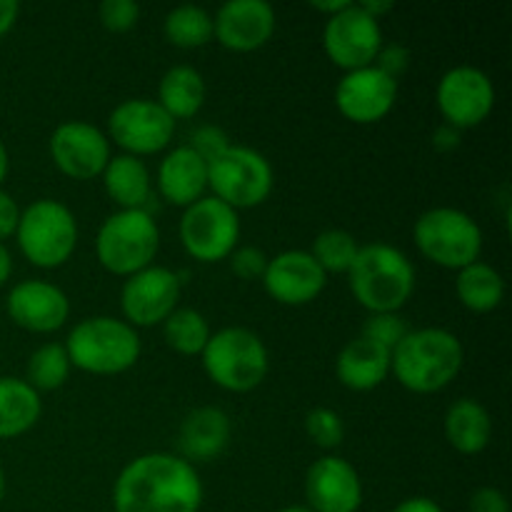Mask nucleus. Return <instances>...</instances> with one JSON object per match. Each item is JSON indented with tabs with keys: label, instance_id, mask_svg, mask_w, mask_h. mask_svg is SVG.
<instances>
[{
	"label": "nucleus",
	"instance_id": "a18cd8bd",
	"mask_svg": "<svg viewBox=\"0 0 512 512\" xmlns=\"http://www.w3.org/2000/svg\"><path fill=\"white\" fill-rule=\"evenodd\" d=\"M348 3L350 0H313V3H310V8L318 10V13H325L330 18V15L340 13V10H343Z\"/></svg>",
	"mask_w": 512,
	"mask_h": 512
},
{
	"label": "nucleus",
	"instance_id": "2f4dec72",
	"mask_svg": "<svg viewBox=\"0 0 512 512\" xmlns=\"http://www.w3.org/2000/svg\"><path fill=\"white\" fill-rule=\"evenodd\" d=\"M360 245L353 233L343 228H328L323 233L315 235L313 248L308 250L315 258V263L325 270V273H348L353 265L355 255H358Z\"/></svg>",
	"mask_w": 512,
	"mask_h": 512
},
{
	"label": "nucleus",
	"instance_id": "58836bf2",
	"mask_svg": "<svg viewBox=\"0 0 512 512\" xmlns=\"http://www.w3.org/2000/svg\"><path fill=\"white\" fill-rule=\"evenodd\" d=\"M468 512H510L508 495L493 485H483L470 495Z\"/></svg>",
	"mask_w": 512,
	"mask_h": 512
},
{
	"label": "nucleus",
	"instance_id": "cd10ccee",
	"mask_svg": "<svg viewBox=\"0 0 512 512\" xmlns=\"http://www.w3.org/2000/svg\"><path fill=\"white\" fill-rule=\"evenodd\" d=\"M455 295L470 313H493L505 300V278L490 263L475 260L455 273Z\"/></svg>",
	"mask_w": 512,
	"mask_h": 512
},
{
	"label": "nucleus",
	"instance_id": "ddd939ff",
	"mask_svg": "<svg viewBox=\"0 0 512 512\" xmlns=\"http://www.w3.org/2000/svg\"><path fill=\"white\" fill-rule=\"evenodd\" d=\"M183 280L175 270L165 265H148L130 278H125L120 288V310L125 323L138 328L163 325L170 313L180 308Z\"/></svg>",
	"mask_w": 512,
	"mask_h": 512
},
{
	"label": "nucleus",
	"instance_id": "49530a36",
	"mask_svg": "<svg viewBox=\"0 0 512 512\" xmlns=\"http://www.w3.org/2000/svg\"><path fill=\"white\" fill-rule=\"evenodd\" d=\"M13 273V258H10V250L5 248V243H0V288L10 280Z\"/></svg>",
	"mask_w": 512,
	"mask_h": 512
},
{
	"label": "nucleus",
	"instance_id": "a878e982",
	"mask_svg": "<svg viewBox=\"0 0 512 512\" xmlns=\"http://www.w3.org/2000/svg\"><path fill=\"white\" fill-rule=\"evenodd\" d=\"M205 78L193 65H173L163 73L158 85V103L173 120H190L203 110Z\"/></svg>",
	"mask_w": 512,
	"mask_h": 512
},
{
	"label": "nucleus",
	"instance_id": "aec40b11",
	"mask_svg": "<svg viewBox=\"0 0 512 512\" xmlns=\"http://www.w3.org/2000/svg\"><path fill=\"white\" fill-rule=\"evenodd\" d=\"M275 23L268 0H228L213 15V38L233 53H253L273 38Z\"/></svg>",
	"mask_w": 512,
	"mask_h": 512
},
{
	"label": "nucleus",
	"instance_id": "8fccbe9b",
	"mask_svg": "<svg viewBox=\"0 0 512 512\" xmlns=\"http://www.w3.org/2000/svg\"><path fill=\"white\" fill-rule=\"evenodd\" d=\"M3 498H5V473L3 468H0V505H3Z\"/></svg>",
	"mask_w": 512,
	"mask_h": 512
},
{
	"label": "nucleus",
	"instance_id": "f257e3e1",
	"mask_svg": "<svg viewBox=\"0 0 512 512\" xmlns=\"http://www.w3.org/2000/svg\"><path fill=\"white\" fill-rule=\"evenodd\" d=\"M203 498L195 465L173 453L138 455L113 483L115 512H200Z\"/></svg>",
	"mask_w": 512,
	"mask_h": 512
},
{
	"label": "nucleus",
	"instance_id": "f03ea898",
	"mask_svg": "<svg viewBox=\"0 0 512 512\" xmlns=\"http://www.w3.org/2000/svg\"><path fill=\"white\" fill-rule=\"evenodd\" d=\"M465 348L455 333L445 328L408 330L390 353V375L405 390L418 395L440 393L460 375Z\"/></svg>",
	"mask_w": 512,
	"mask_h": 512
},
{
	"label": "nucleus",
	"instance_id": "1a4fd4ad",
	"mask_svg": "<svg viewBox=\"0 0 512 512\" xmlns=\"http://www.w3.org/2000/svg\"><path fill=\"white\" fill-rule=\"evenodd\" d=\"M275 185L273 165L260 150L233 143L208 163V190L233 210L258 208L270 198Z\"/></svg>",
	"mask_w": 512,
	"mask_h": 512
},
{
	"label": "nucleus",
	"instance_id": "f8f14e48",
	"mask_svg": "<svg viewBox=\"0 0 512 512\" xmlns=\"http://www.w3.org/2000/svg\"><path fill=\"white\" fill-rule=\"evenodd\" d=\"M435 103L443 123L463 133L490 118L495 108V85L490 75L475 65H453L440 75Z\"/></svg>",
	"mask_w": 512,
	"mask_h": 512
},
{
	"label": "nucleus",
	"instance_id": "bb28decb",
	"mask_svg": "<svg viewBox=\"0 0 512 512\" xmlns=\"http://www.w3.org/2000/svg\"><path fill=\"white\" fill-rule=\"evenodd\" d=\"M43 413V400L25 378H0V440L20 438L35 428Z\"/></svg>",
	"mask_w": 512,
	"mask_h": 512
},
{
	"label": "nucleus",
	"instance_id": "72a5a7b5",
	"mask_svg": "<svg viewBox=\"0 0 512 512\" xmlns=\"http://www.w3.org/2000/svg\"><path fill=\"white\" fill-rule=\"evenodd\" d=\"M408 330V323H405L400 313H370L368 320L363 323L360 335L373 340V343L383 345V348H388L393 353L400 340L408 335Z\"/></svg>",
	"mask_w": 512,
	"mask_h": 512
},
{
	"label": "nucleus",
	"instance_id": "a19ab883",
	"mask_svg": "<svg viewBox=\"0 0 512 512\" xmlns=\"http://www.w3.org/2000/svg\"><path fill=\"white\" fill-rule=\"evenodd\" d=\"M393 512H445L435 503L433 498H425V495H413V498H405L403 503H398Z\"/></svg>",
	"mask_w": 512,
	"mask_h": 512
},
{
	"label": "nucleus",
	"instance_id": "9d476101",
	"mask_svg": "<svg viewBox=\"0 0 512 512\" xmlns=\"http://www.w3.org/2000/svg\"><path fill=\"white\" fill-rule=\"evenodd\" d=\"M180 243L198 263H220L240 243V213L213 195H203L180 215Z\"/></svg>",
	"mask_w": 512,
	"mask_h": 512
},
{
	"label": "nucleus",
	"instance_id": "20e7f679",
	"mask_svg": "<svg viewBox=\"0 0 512 512\" xmlns=\"http://www.w3.org/2000/svg\"><path fill=\"white\" fill-rule=\"evenodd\" d=\"M70 365L90 375H120L133 368L143 353L138 330L123 318L93 315L73 325L65 338Z\"/></svg>",
	"mask_w": 512,
	"mask_h": 512
},
{
	"label": "nucleus",
	"instance_id": "4c0bfd02",
	"mask_svg": "<svg viewBox=\"0 0 512 512\" xmlns=\"http://www.w3.org/2000/svg\"><path fill=\"white\" fill-rule=\"evenodd\" d=\"M373 65L375 68L383 70L385 75H390V78L398 80L400 75L408 70L410 50L400 43H383V48H380L378 58H375Z\"/></svg>",
	"mask_w": 512,
	"mask_h": 512
},
{
	"label": "nucleus",
	"instance_id": "09e8293b",
	"mask_svg": "<svg viewBox=\"0 0 512 512\" xmlns=\"http://www.w3.org/2000/svg\"><path fill=\"white\" fill-rule=\"evenodd\" d=\"M278 512H313V510H310L308 505H288V508H283Z\"/></svg>",
	"mask_w": 512,
	"mask_h": 512
},
{
	"label": "nucleus",
	"instance_id": "7ed1b4c3",
	"mask_svg": "<svg viewBox=\"0 0 512 512\" xmlns=\"http://www.w3.org/2000/svg\"><path fill=\"white\" fill-rule=\"evenodd\" d=\"M348 285L368 313H400L415 293V265L390 243L360 245Z\"/></svg>",
	"mask_w": 512,
	"mask_h": 512
},
{
	"label": "nucleus",
	"instance_id": "37998d69",
	"mask_svg": "<svg viewBox=\"0 0 512 512\" xmlns=\"http://www.w3.org/2000/svg\"><path fill=\"white\" fill-rule=\"evenodd\" d=\"M18 15H20L18 0H0V38L13 30V25L18 23Z\"/></svg>",
	"mask_w": 512,
	"mask_h": 512
},
{
	"label": "nucleus",
	"instance_id": "b1692460",
	"mask_svg": "<svg viewBox=\"0 0 512 512\" xmlns=\"http://www.w3.org/2000/svg\"><path fill=\"white\" fill-rule=\"evenodd\" d=\"M103 188L108 198L120 210H145L150 195H153V175L143 158L118 153L108 160L105 170L100 173Z\"/></svg>",
	"mask_w": 512,
	"mask_h": 512
},
{
	"label": "nucleus",
	"instance_id": "79ce46f5",
	"mask_svg": "<svg viewBox=\"0 0 512 512\" xmlns=\"http://www.w3.org/2000/svg\"><path fill=\"white\" fill-rule=\"evenodd\" d=\"M460 130L453 128V125H440L438 130L433 133V145L438 150H455L460 145Z\"/></svg>",
	"mask_w": 512,
	"mask_h": 512
},
{
	"label": "nucleus",
	"instance_id": "39448f33",
	"mask_svg": "<svg viewBox=\"0 0 512 512\" xmlns=\"http://www.w3.org/2000/svg\"><path fill=\"white\" fill-rule=\"evenodd\" d=\"M200 363L218 388L228 393H250L268 378L270 353L255 330L230 325L210 335Z\"/></svg>",
	"mask_w": 512,
	"mask_h": 512
},
{
	"label": "nucleus",
	"instance_id": "4be33fe9",
	"mask_svg": "<svg viewBox=\"0 0 512 512\" xmlns=\"http://www.w3.org/2000/svg\"><path fill=\"white\" fill-rule=\"evenodd\" d=\"M155 185L165 203L188 208L195 200L208 195V163L188 145H175L163 155L155 173Z\"/></svg>",
	"mask_w": 512,
	"mask_h": 512
},
{
	"label": "nucleus",
	"instance_id": "de8ad7c7",
	"mask_svg": "<svg viewBox=\"0 0 512 512\" xmlns=\"http://www.w3.org/2000/svg\"><path fill=\"white\" fill-rule=\"evenodd\" d=\"M8 170H10V155H8V148H5V143L0 140V185H3V180L8 178Z\"/></svg>",
	"mask_w": 512,
	"mask_h": 512
},
{
	"label": "nucleus",
	"instance_id": "4468645a",
	"mask_svg": "<svg viewBox=\"0 0 512 512\" xmlns=\"http://www.w3.org/2000/svg\"><path fill=\"white\" fill-rule=\"evenodd\" d=\"M383 43L380 20L365 13L358 3H348L340 13L325 18L323 50L343 73L373 65Z\"/></svg>",
	"mask_w": 512,
	"mask_h": 512
},
{
	"label": "nucleus",
	"instance_id": "c03bdc74",
	"mask_svg": "<svg viewBox=\"0 0 512 512\" xmlns=\"http://www.w3.org/2000/svg\"><path fill=\"white\" fill-rule=\"evenodd\" d=\"M358 5L365 10V13L373 15L375 20H380L385 13H390V10H393V3H390V0H363V3H358Z\"/></svg>",
	"mask_w": 512,
	"mask_h": 512
},
{
	"label": "nucleus",
	"instance_id": "dca6fc26",
	"mask_svg": "<svg viewBox=\"0 0 512 512\" xmlns=\"http://www.w3.org/2000/svg\"><path fill=\"white\" fill-rule=\"evenodd\" d=\"M335 108L355 125H373L388 118L398 100V80L375 65L348 70L335 85Z\"/></svg>",
	"mask_w": 512,
	"mask_h": 512
},
{
	"label": "nucleus",
	"instance_id": "a211bd4d",
	"mask_svg": "<svg viewBox=\"0 0 512 512\" xmlns=\"http://www.w3.org/2000/svg\"><path fill=\"white\" fill-rule=\"evenodd\" d=\"M263 288L275 303L300 308L318 298L328 285V273L315 263L308 250H283L268 260Z\"/></svg>",
	"mask_w": 512,
	"mask_h": 512
},
{
	"label": "nucleus",
	"instance_id": "473e14b6",
	"mask_svg": "<svg viewBox=\"0 0 512 512\" xmlns=\"http://www.w3.org/2000/svg\"><path fill=\"white\" fill-rule=\"evenodd\" d=\"M305 435L310 438V443L318 445L323 450H335L343 445L345 440V423L340 418V413H335L333 408H313L305 415Z\"/></svg>",
	"mask_w": 512,
	"mask_h": 512
},
{
	"label": "nucleus",
	"instance_id": "6e6552de",
	"mask_svg": "<svg viewBox=\"0 0 512 512\" xmlns=\"http://www.w3.org/2000/svg\"><path fill=\"white\" fill-rule=\"evenodd\" d=\"M158 250L160 228L148 210H118L100 223L95 235V258L118 278L153 265Z\"/></svg>",
	"mask_w": 512,
	"mask_h": 512
},
{
	"label": "nucleus",
	"instance_id": "9b49d317",
	"mask_svg": "<svg viewBox=\"0 0 512 512\" xmlns=\"http://www.w3.org/2000/svg\"><path fill=\"white\" fill-rule=\"evenodd\" d=\"M108 140L123 148V153L145 158L173 143L175 120L158 100L128 98L120 100L108 115Z\"/></svg>",
	"mask_w": 512,
	"mask_h": 512
},
{
	"label": "nucleus",
	"instance_id": "e433bc0d",
	"mask_svg": "<svg viewBox=\"0 0 512 512\" xmlns=\"http://www.w3.org/2000/svg\"><path fill=\"white\" fill-rule=\"evenodd\" d=\"M268 255L258 245H238L230 253L228 263L235 278L240 280H263L265 268H268Z\"/></svg>",
	"mask_w": 512,
	"mask_h": 512
},
{
	"label": "nucleus",
	"instance_id": "423d86ee",
	"mask_svg": "<svg viewBox=\"0 0 512 512\" xmlns=\"http://www.w3.org/2000/svg\"><path fill=\"white\" fill-rule=\"evenodd\" d=\"M78 218L65 203L53 198L33 200L20 210L15 240L30 265L43 270L60 268L78 248Z\"/></svg>",
	"mask_w": 512,
	"mask_h": 512
},
{
	"label": "nucleus",
	"instance_id": "c85d7f7f",
	"mask_svg": "<svg viewBox=\"0 0 512 512\" xmlns=\"http://www.w3.org/2000/svg\"><path fill=\"white\" fill-rule=\"evenodd\" d=\"M163 33L170 45L183 50L203 48L213 40V15L203 5L183 3L163 20Z\"/></svg>",
	"mask_w": 512,
	"mask_h": 512
},
{
	"label": "nucleus",
	"instance_id": "ea45409f",
	"mask_svg": "<svg viewBox=\"0 0 512 512\" xmlns=\"http://www.w3.org/2000/svg\"><path fill=\"white\" fill-rule=\"evenodd\" d=\"M20 220V205L15 203V198L10 193H5L0 188V243L8 238H13L15 230H18Z\"/></svg>",
	"mask_w": 512,
	"mask_h": 512
},
{
	"label": "nucleus",
	"instance_id": "c756f323",
	"mask_svg": "<svg viewBox=\"0 0 512 512\" xmlns=\"http://www.w3.org/2000/svg\"><path fill=\"white\" fill-rule=\"evenodd\" d=\"M210 335L213 330H210L208 318L195 308H178L163 323V338L168 348L178 355H188V358L203 353Z\"/></svg>",
	"mask_w": 512,
	"mask_h": 512
},
{
	"label": "nucleus",
	"instance_id": "c9c22d12",
	"mask_svg": "<svg viewBox=\"0 0 512 512\" xmlns=\"http://www.w3.org/2000/svg\"><path fill=\"white\" fill-rule=\"evenodd\" d=\"M185 145H188L190 150H195L205 163H210V160L218 158L220 153H225V150L233 145V140H230V135L225 133L220 125L205 123L198 125V128L188 135V143Z\"/></svg>",
	"mask_w": 512,
	"mask_h": 512
},
{
	"label": "nucleus",
	"instance_id": "0eeeda50",
	"mask_svg": "<svg viewBox=\"0 0 512 512\" xmlns=\"http://www.w3.org/2000/svg\"><path fill=\"white\" fill-rule=\"evenodd\" d=\"M413 240L425 260L455 273L480 260L483 253V230L478 220L450 205L420 213L413 225Z\"/></svg>",
	"mask_w": 512,
	"mask_h": 512
},
{
	"label": "nucleus",
	"instance_id": "412c9836",
	"mask_svg": "<svg viewBox=\"0 0 512 512\" xmlns=\"http://www.w3.org/2000/svg\"><path fill=\"white\" fill-rule=\"evenodd\" d=\"M233 438V423L223 408L215 405H200L190 410L183 418L178 430L180 458L195 463H210L220 458Z\"/></svg>",
	"mask_w": 512,
	"mask_h": 512
},
{
	"label": "nucleus",
	"instance_id": "2eb2a0df",
	"mask_svg": "<svg viewBox=\"0 0 512 512\" xmlns=\"http://www.w3.org/2000/svg\"><path fill=\"white\" fill-rule=\"evenodd\" d=\"M50 158L55 168L73 180L100 178L113 158V143L108 135L85 120H65L50 135Z\"/></svg>",
	"mask_w": 512,
	"mask_h": 512
},
{
	"label": "nucleus",
	"instance_id": "5701e85b",
	"mask_svg": "<svg viewBox=\"0 0 512 512\" xmlns=\"http://www.w3.org/2000/svg\"><path fill=\"white\" fill-rule=\"evenodd\" d=\"M335 378L355 393L380 388L390 378V350L358 335L345 343L335 358Z\"/></svg>",
	"mask_w": 512,
	"mask_h": 512
},
{
	"label": "nucleus",
	"instance_id": "f704fd0d",
	"mask_svg": "<svg viewBox=\"0 0 512 512\" xmlns=\"http://www.w3.org/2000/svg\"><path fill=\"white\" fill-rule=\"evenodd\" d=\"M98 18L110 33H128L138 25L140 5L135 0H103L98 8Z\"/></svg>",
	"mask_w": 512,
	"mask_h": 512
},
{
	"label": "nucleus",
	"instance_id": "6ab92c4d",
	"mask_svg": "<svg viewBox=\"0 0 512 512\" xmlns=\"http://www.w3.org/2000/svg\"><path fill=\"white\" fill-rule=\"evenodd\" d=\"M8 318L28 333H55L70 318V300L63 288L48 280H20L5 298Z\"/></svg>",
	"mask_w": 512,
	"mask_h": 512
},
{
	"label": "nucleus",
	"instance_id": "393cba45",
	"mask_svg": "<svg viewBox=\"0 0 512 512\" xmlns=\"http://www.w3.org/2000/svg\"><path fill=\"white\" fill-rule=\"evenodd\" d=\"M443 433L460 455H480L493 440V418L480 400L458 398L445 410Z\"/></svg>",
	"mask_w": 512,
	"mask_h": 512
},
{
	"label": "nucleus",
	"instance_id": "f3484780",
	"mask_svg": "<svg viewBox=\"0 0 512 512\" xmlns=\"http://www.w3.org/2000/svg\"><path fill=\"white\" fill-rule=\"evenodd\" d=\"M363 495L360 473L340 455H323L305 473V505L313 512H358Z\"/></svg>",
	"mask_w": 512,
	"mask_h": 512
},
{
	"label": "nucleus",
	"instance_id": "7c9ffc66",
	"mask_svg": "<svg viewBox=\"0 0 512 512\" xmlns=\"http://www.w3.org/2000/svg\"><path fill=\"white\" fill-rule=\"evenodd\" d=\"M68 350L63 343H45L38 350H33L25 365V383L35 388L38 393L43 390H58L68 383L70 378Z\"/></svg>",
	"mask_w": 512,
	"mask_h": 512
}]
</instances>
